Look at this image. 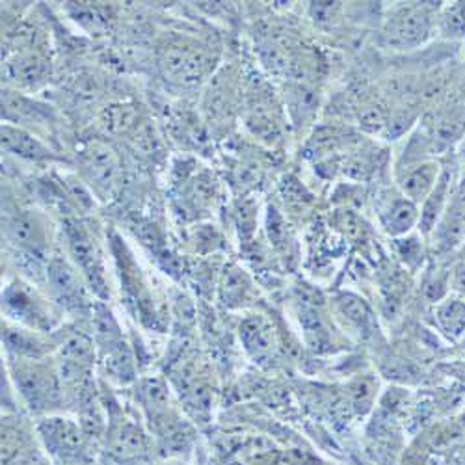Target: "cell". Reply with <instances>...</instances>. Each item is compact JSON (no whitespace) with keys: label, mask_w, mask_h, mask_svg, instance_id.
I'll return each instance as SVG.
<instances>
[{"label":"cell","mask_w":465,"mask_h":465,"mask_svg":"<svg viewBox=\"0 0 465 465\" xmlns=\"http://www.w3.org/2000/svg\"><path fill=\"white\" fill-rule=\"evenodd\" d=\"M62 239L67 250V257L81 270V274L86 278L90 289L97 296L108 298L110 291L106 282L104 253L90 223L83 218L65 214L62 218Z\"/></svg>","instance_id":"6da1fadb"},{"label":"cell","mask_w":465,"mask_h":465,"mask_svg":"<svg viewBox=\"0 0 465 465\" xmlns=\"http://www.w3.org/2000/svg\"><path fill=\"white\" fill-rule=\"evenodd\" d=\"M3 309L10 321L40 333H49L62 322L56 305L21 280L10 282L3 291Z\"/></svg>","instance_id":"7a4b0ae2"},{"label":"cell","mask_w":465,"mask_h":465,"mask_svg":"<svg viewBox=\"0 0 465 465\" xmlns=\"http://www.w3.org/2000/svg\"><path fill=\"white\" fill-rule=\"evenodd\" d=\"M53 223L49 216L35 209L6 211L3 214V235L26 257L42 261L47 257L53 242Z\"/></svg>","instance_id":"3957f363"},{"label":"cell","mask_w":465,"mask_h":465,"mask_svg":"<svg viewBox=\"0 0 465 465\" xmlns=\"http://www.w3.org/2000/svg\"><path fill=\"white\" fill-rule=\"evenodd\" d=\"M21 363L15 365V380L21 395L28 406L35 411H47L58 408L64 401V387L58 381V374L40 363V360L17 358Z\"/></svg>","instance_id":"277c9868"},{"label":"cell","mask_w":465,"mask_h":465,"mask_svg":"<svg viewBox=\"0 0 465 465\" xmlns=\"http://www.w3.org/2000/svg\"><path fill=\"white\" fill-rule=\"evenodd\" d=\"M45 276L54 302H58L67 312L84 313L88 309H94L88 296L90 285L69 257L62 253L51 255L45 264Z\"/></svg>","instance_id":"5b68a950"},{"label":"cell","mask_w":465,"mask_h":465,"mask_svg":"<svg viewBox=\"0 0 465 465\" xmlns=\"http://www.w3.org/2000/svg\"><path fill=\"white\" fill-rule=\"evenodd\" d=\"M213 62L214 58L203 47L186 37L170 42L161 53V67L181 86L202 83L214 67Z\"/></svg>","instance_id":"8992f818"},{"label":"cell","mask_w":465,"mask_h":465,"mask_svg":"<svg viewBox=\"0 0 465 465\" xmlns=\"http://www.w3.org/2000/svg\"><path fill=\"white\" fill-rule=\"evenodd\" d=\"M430 19L426 6L408 5L395 10V14L385 23L383 37L390 47L410 49L422 44L429 35Z\"/></svg>","instance_id":"52a82bcc"},{"label":"cell","mask_w":465,"mask_h":465,"mask_svg":"<svg viewBox=\"0 0 465 465\" xmlns=\"http://www.w3.org/2000/svg\"><path fill=\"white\" fill-rule=\"evenodd\" d=\"M79 157L81 168L92 188H95V192L112 193L120 177V159L115 151L110 145L95 140L81 151Z\"/></svg>","instance_id":"ba28073f"},{"label":"cell","mask_w":465,"mask_h":465,"mask_svg":"<svg viewBox=\"0 0 465 465\" xmlns=\"http://www.w3.org/2000/svg\"><path fill=\"white\" fill-rule=\"evenodd\" d=\"M47 449L62 460H79L84 456V436L71 419L45 417L37 424Z\"/></svg>","instance_id":"9c48e42d"},{"label":"cell","mask_w":465,"mask_h":465,"mask_svg":"<svg viewBox=\"0 0 465 465\" xmlns=\"http://www.w3.org/2000/svg\"><path fill=\"white\" fill-rule=\"evenodd\" d=\"M51 62L45 51L5 54L6 79L21 88H35L47 81Z\"/></svg>","instance_id":"30bf717a"},{"label":"cell","mask_w":465,"mask_h":465,"mask_svg":"<svg viewBox=\"0 0 465 465\" xmlns=\"http://www.w3.org/2000/svg\"><path fill=\"white\" fill-rule=\"evenodd\" d=\"M3 151L21 161L35 164L60 161L58 154L47 143L14 124H3Z\"/></svg>","instance_id":"8fae6325"},{"label":"cell","mask_w":465,"mask_h":465,"mask_svg":"<svg viewBox=\"0 0 465 465\" xmlns=\"http://www.w3.org/2000/svg\"><path fill=\"white\" fill-rule=\"evenodd\" d=\"M440 168L436 163H420V164H408L402 168L399 175V186L402 196L411 200L413 203L424 202L430 196L438 183Z\"/></svg>","instance_id":"7c38bea8"},{"label":"cell","mask_w":465,"mask_h":465,"mask_svg":"<svg viewBox=\"0 0 465 465\" xmlns=\"http://www.w3.org/2000/svg\"><path fill=\"white\" fill-rule=\"evenodd\" d=\"M419 220L420 216L415 203L406 196L391 198L380 213L381 227L395 237L404 235V232H408Z\"/></svg>","instance_id":"4fadbf2b"},{"label":"cell","mask_w":465,"mask_h":465,"mask_svg":"<svg viewBox=\"0 0 465 465\" xmlns=\"http://www.w3.org/2000/svg\"><path fill=\"white\" fill-rule=\"evenodd\" d=\"M241 337L246 344V351L255 360H264L274 354V346H276L274 331L264 319L253 317L246 321L241 328Z\"/></svg>","instance_id":"5bb4252c"},{"label":"cell","mask_w":465,"mask_h":465,"mask_svg":"<svg viewBox=\"0 0 465 465\" xmlns=\"http://www.w3.org/2000/svg\"><path fill=\"white\" fill-rule=\"evenodd\" d=\"M138 120H140V114L134 104L120 103V104L108 106L103 112L101 125L104 127L106 133L118 136V134H127L138 129Z\"/></svg>","instance_id":"9a60e30c"},{"label":"cell","mask_w":465,"mask_h":465,"mask_svg":"<svg viewBox=\"0 0 465 465\" xmlns=\"http://www.w3.org/2000/svg\"><path fill=\"white\" fill-rule=\"evenodd\" d=\"M447 184H449V177L443 175L441 179H438L434 190L430 192V196L424 200V209H422V214H420V220H419V225L424 231H429V229L434 227L438 216L443 211L445 198H447Z\"/></svg>","instance_id":"2e32d148"},{"label":"cell","mask_w":465,"mask_h":465,"mask_svg":"<svg viewBox=\"0 0 465 465\" xmlns=\"http://www.w3.org/2000/svg\"><path fill=\"white\" fill-rule=\"evenodd\" d=\"M438 319L447 333L460 335L465 330V303L452 300L438 309Z\"/></svg>","instance_id":"e0dca14e"},{"label":"cell","mask_w":465,"mask_h":465,"mask_svg":"<svg viewBox=\"0 0 465 465\" xmlns=\"http://www.w3.org/2000/svg\"><path fill=\"white\" fill-rule=\"evenodd\" d=\"M443 28L452 35L465 34V3H460L447 12L443 19Z\"/></svg>","instance_id":"ac0fdd59"},{"label":"cell","mask_w":465,"mask_h":465,"mask_svg":"<svg viewBox=\"0 0 465 465\" xmlns=\"http://www.w3.org/2000/svg\"><path fill=\"white\" fill-rule=\"evenodd\" d=\"M404 465H424V456L417 450H410L404 460Z\"/></svg>","instance_id":"d6986e66"}]
</instances>
